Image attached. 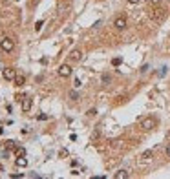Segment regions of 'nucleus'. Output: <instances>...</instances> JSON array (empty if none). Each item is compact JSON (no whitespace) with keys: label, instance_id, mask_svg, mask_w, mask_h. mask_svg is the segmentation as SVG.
Returning <instances> with one entry per match:
<instances>
[{"label":"nucleus","instance_id":"1","mask_svg":"<svg viewBox=\"0 0 170 179\" xmlns=\"http://www.w3.org/2000/svg\"><path fill=\"white\" fill-rule=\"evenodd\" d=\"M0 50H2L4 53H11L15 50V40L9 38V37H4L2 40H0Z\"/></svg>","mask_w":170,"mask_h":179},{"label":"nucleus","instance_id":"2","mask_svg":"<svg viewBox=\"0 0 170 179\" xmlns=\"http://www.w3.org/2000/svg\"><path fill=\"white\" fill-rule=\"evenodd\" d=\"M165 17H166V9H163V8H156V9L150 11V18L154 22H161Z\"/></svg>","mask_w":170,"mask_h":179},{"label":"nucleus","instance_id":"3","mask_svg":"<svg viewBox=\"0 0 170 179\" xmlns=\"http://www.w3.org/2000/svg\"><path fill=\"white\" fill-rule=\"evenodd\" d=\"M141 128L143 130H147V132H150V130H154L156 128V119L154 117H144V119H141Z\"/></svg>","mask_w":170,"mask_h":179},{"label":"nucleus","instance_id":"4","mask_svg":"<svg viewBox=\"0 0 170 179\" xmlns=\"http://www.w3.org/2000/svg\"><path fill=\"white\" fill-rule=\"evenodd\" d=\"M152 155H154V152L152 150H144L141 155H139V159H137V163L139 165H144V163H150L152 161Z\"/></svg>","mask_w":170,"mask_h":179},{"label":"nucleus","instance_id":"5","mask_svg":"<svg viewBox=\"0 0 170 179\" xmlns=\"http://www.w3.org/2000/svg\"><path fill=\"white\" fill-rule=\"evenodd\" d=\"M71 71H73V70H71V66H70V64H60L57 73H59V77H64V79H66V77H70V75H71Z\"/></svg>","mask_w":170,"mask_h":179},{"label":"nucleus","instance_id":"6","mask_svg":"<svg viewBox=\"0 0 170 179\" xmlns=\"http://www.w3.org/2000/svg\"><path fill=\"white\" fill-rule=\"evenodd\" d=\"M2 77H4L6 80H15V77H17V70H15V68H6V70L2 71Z\"/></svg>","mask_w":170,"mask_h":179},{"label":"nucleus","instance_id":"7","mask_svg":"<svg viewBox=\"0 0 170 179\" xmlns=\"http://www.w3.org/2000/svg\"><path fill=\"white\" fill-rule=\"evenodd\" d=\"M31 106H33V99L31 97H24L22 99V111L24 114H28V111L31 110Z\"/></svg>","mask_w":170,"mask_h":179},{"label":"nucleus","instance_id":"8","mask_svg":"<svg viewBox=\"0 0 170 179\" xmlns=\"http://www.w3.org/2000/svg\"><path fill=\"white\" fill-rule=\"evenodd\" d=\"M113 26H115V29H125L126 28V18L125 17H117L113 20Z\"/></svg>","mask_w":170,"mask_h":179},{"label":"nucleus","instance_id":"9","mask_svg":"<svg viewBox=\"0 0 170 179\" xmlns=\"http://www.w3.org/2000/svg\"><path fill=\"white\" fill-rule=\"evenodd\" d=\"M15 165L18 168H26L28 166V159H26V155H18V157L15 159Z\"/></svg>","mask_w":170,"mask_h":179},{"label":"nucleus","instance_id":"10","mask_svg":"<svg viewBox=\"0 0 170 179\" xmlns=\"http://www.w3.org/2000/svg\"><path fill=\"white\" fill-rule=\"evenodd\" d=\"M81 59H82V51H81V50H73V51L70 53V60H73V62H79Z\"/></svg>","mask_w":170,"mask_h":179},{"label":"nucleus","instance_id":"11","mask_svg":"<svg viewBox=\"0 0 170 179\" xmlns=\"http://www.w3.org/2000/svg\"><path fill=\"white\" fill-rule=\"evenodd\" d=\"M113 177H115V179H128L130 174H128V170H117Z\"/></svg>","mask_w":170,"mask_h":179},{"label":"nucleus","instance_id":"12","mask_svg":"<svg viewBox=\"0 0 170 179\" xmlns=\"http://www.w3.org/2000/svg\"><path fill=\"white\" fill-rule=\"evenodd\" d=\"M15 86H24V82H26V77H24V75H18L17 73V77H15Z\"/></svg>","mask_w":170,"mask_h":179},{"label":"nucleus","instance_id":"13","mask_svg":"<svg viewBox=\"0 0 170 179\" xmlns=\"http://www.w3.org/2000/svg\"><path fill=\"white\" fill-rule=\"evenodd\" d=\"M42 24H44V20H39L37 24H35V31H40L42 29Z\"/></svg>","mask_w":170,"mask_h":179},{"label":"nucleus","instance_id":"14","mask_svg":"<svg viewBox=\"0 0 170 179\" xmlns=\"http://www.w3.org/2000/svg\"><path fill=\"white\" fill-rule=\"evenodd\" d=\"M147 2H148V6H159L161 0H147Z\"/></svg>","mask_w":170,"mask_h":179},{"label":"nucleus","instance_id":"15","mask_svg":"<svg viewBox=\"0 0 170 179\" xmlns=\"http://www.w3.org/2000/svg\"><path fill=\"white\" fill-rule=\"evenodd\" d=\"M17 155H26V150H24V148H17Z\"/></svg>","mask_w":170,"mask_h":179},{"label":"nucleus","instance_id":"16","mask_svg":"<svg viewBox=\"0 0 170 179\" xmlns=\"http://www.w3.org/2000/svg\"><path fill=\"white\" fill-rule=\"evenodd\" d=\"M37 119H39V121H48V115H46V114H40Z\"/></svg>","mask_w":170,"mask_h":179},{"label":"nucleus","instance_id":"17","mask_svg":"<svg viewBox=\"0 0 170 179\" xmlns=\"http://www.w3.org/2000/svg\"><path fill=\"white\" fill-rule=\"evenodd\" d=\"M6 146H8V148H13V146H15V141H6Z\"/></svg>","mask_w":170,"mask_h":179},{"label":"nucleus","instance_id":"18","mask_svg":"<svg viewBox=\"0 0 170 179\" xmlns=\"http://www.w3.org/2000/svg\"><path fill=\"white\" fill-rule=\"evenodd\" d=\"M95 114H97V110H95V108H91V110H88V115H90V117H91V115H95Z\"/></svg>","mask_w":170,"mask_h":179},{"label":"nucleus","instance_id":"19","mask_svg":"<svg viewBox=\"0 0 170 179\" xmlns=\"http://www.w3.org/2000/svg\"><path fill=\"white\" fill-rule=\"evenodd\" d=\"M126 2H128V4H132V6H135V4H139V2H141V0H126Z\"/></svg>","mask_w":170,"mask_h":179},{"label":"nucleus","instance_id":"20","mask_svg":"<svg viewBox=\"0 0 170 179\" xmlns=\"http://www.w3.org/2000/svg\"><path fill=\"white\" fill-rule=\"evenodd\" d=\"M121 62H123V60H121V59H113V66H119Z\"/></svg>","mask_w":170,"mask_h":179},{"label":"nucleus","instance_id":"21","mask_svg":"<svg viewBox=\"0 0 170 179\" xmlns=\"http://www.w3.org/2000/svg\"><path fill=\"white\" fill-rule=\"evenodd\" d=\"M73 86H75V88H81V80H79V79H75V82H73Z\"/></svg>","mask_w":170,"mask_h":179},{"label":"nucleus","instance_id":"22","mask_svg":"<svg viewBox=\"0 0 170 179\" xmlns=\"http://www.w3.org/2000/svg\"><path fill=\"white\" fill-rule=\"evenodd\" d=\"M108 80H110V77H108V75H103V82H104V84H106V82H108Z\"/></svg>","mask_w":170,"mask_h":179},{"label":"nucleus","instance_id":"23","mask_svg":"<svg viewBox=\"0 0 170 179\" xmlns=\"http://www.w3.org/2000/svg\"><path fill=\"white\" fill-rule=\"evenodd\" d=\"M11 177H15V179L17 177H24V174H11Z\"/></svg>","mask_w":170,"mask_h":179},{"label":"nucleus","instance_id":"24","mask_svg":"<svg viewBox=\"0 0 170 179\" xmlns=\"http://www.w3.org/2000/svg\"><path fill=\"white\" fill-rule=\"evenodd\" d=\"M166 155L170 157V143H168V146H166Z\"/></svg>","mask_w":170,"mask_h":179},{"label":"nucleus","instance_id":"25","mask_svg":"<svg viewBox=\"0 0 170 179\" xmlns=\"http://www.w3.org/2000/svg\"><path fill=\"white\" fill-rule=\"evenodd\" d=\"M0 170H4V168H2V165H0Z\"/></svg>","mask_w":170,"mask_h":179}]
</instances>
